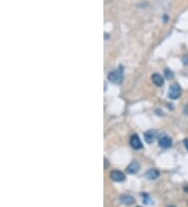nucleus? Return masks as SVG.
Returning a JSON list of instances; mask_svg holds the SVG:
<instances>
[{
	"mask_svg": "<svg viewBox=\"0 0 188 207\" xmlns=\"http://www.w3.org/2000/svg\"><path fill=\"white\" fill-rule=\"evenodd\" d=\"M108 80L113 84H121L124 81V67L119 66L108 73Z\"/></svg>",
	"mask_w": 188,
	"mask_h": 207,
	"instance_id": "nucleus-1",
	"label": "nucleus"
},
{
	"mask_svg": "<svg viewBox=\"0 0 188 207\" xmlns=\"http://www.w3.org/2000/svg\"><path fill=\"white\" fill-rule=\"evenodd\" d=\"M182 94V89L179 84H172L168 90V97L172 100H178Z\"/></svg>",
	"mask_w": 188,
	"mask_h": 207,
	"instance_id": "nucleus-2",
	"label": "nucleus"
},
{
	"mask_svg": "<svg viewBox=\"0 0 188 207\" xmlns=\"http://www.w3.org/2000/svg\"><path fill=\"white\" fill-rule=\"evenodd\" d=\"M110 178L115 182H122L125 180V175L121 172V170H113L112 172L110 173Z\"/></svg>",
	"mask_w": 188,
	"mask_h": 207,
	"instance_id": "nucleus-3",
	"label": "nucleus"
},
{
	"mask_svg": "<svg viewBox=\"0 0 188 207\" xmlns=\"http://www.w3.org/2000/svg\"><path fill=\"white\" fill-rule=\"evenodd\" d=\"M159 146L163 149H169L172 146V139L167 135H163L159 139Z\"/></svg>",
	"mask_w": 188,
	"mask_h": 207,
	"instance_id": "nucleus-4",
	"label": "nucleus"
},
{
	"mask_svg": "<svg viewBox=\"0 0 188 207\" xmlns=\"http://www.w3.org/2000/svg\"><path fill=\"white\" fill-rule=\"evenodd\" d=\"M139 170H140V163L136 160L132 161V162L129 164V167H127V174H131V175H134V174H136V173H138Z\"/></svg>",
	"mask_w": 188,
	"mask_h": 207,
	"instance_id": "nucleus-5",
	"label": "nucleus"
},
{
	"mask_svg": "<svg viewBox=\"0 0 188 207\" xmlns=\"http://www.w3.org/2000/svg\"><path fill=\"white\" fill-rule=\"evenodd\" d=\"M130 143H131L132 148L135 149V150H140V149H142V142L137 134H134V135L131 136Z\"/></svg>",
	"mask_w": 188,
	"mask_h": 207,
	"instance_id": "nucleus-6",
	"label": "nucleus"
},
{
	"mask_svg": "<svg viewBox=\"0 0 188 207\" xmlns=\"http://www.w3.org/2000/svg\"><path fill=\"white\" fill-rule=\"evenodd\" d=\"M156 139V132L153 131V130H148L144 133V140H145L146 143L151 144L155 141Z\"/></svg>",
	"mask_w": 188,
	"mask_h": 207,
	"instance_id": "nucleus-7",
	"label": "nucleus"
},
{
	"mask_svg": "<svg viewBox=\"0 0 188 207\" xmlns=\"http://www.w3.org/2000/svg\"><path fill=\"white\" fill-rule=\"evenodd\" d=\"M151 81H153V83L155 84L157 87H161V86L164 85V79L159 73H154L151 75Z\"/></svg>",
	"mask_w": 188,
	"mask_h": 207,
	"instance_id": "nucleus-8",
	"label": "nucleus"
},
{
	"mask_svg": "<svg viewBox=\"0 0 188 207\" xmlns=\"http://www.w3.org/2000/svg\"><path fill=\"white\" fill-rule=\"evenodd\" d=\"M160 176V173H159L158 170H148V172L145 173V178H148V180H156L159 178Z\"/></svg>",
	"mask_w": 188,
	"mask_h": 207,
	"instance_id": "nucleus-9",
	"label": "nucleus"
},
{
	"mask_svg": "<svg viewBox=\"0 0 188 207\" xmlns=\"http://www.w3.org/2000/svg\"><path fill=\"white\" fill-rule=\"evenodd\" d=\"M120 201H121V203L125 204V205H132V204L135 203V199L132 196H129V195L121 196L120 197Z\"/></svg>",
	"mask_w": 188,
	"mask_h": 207,
	"instance_id": "nucleus-10",
	"label": "nucleus"
},
{
	"mask_svg": "<svg viewBox=\"0 0 188 207\" xmlns=\"http://www.w3.org/2000/svg\"><path fill=\"white\" fill-rule=\"evenodd\" d=\"M164 75L166 79H168V80H172L173 79V76H175V74H173V72L170 70V69H165L164 70Z\"/></svg>",
	"mask_w": 188,
	"mask_h": 207,
	"instance_id": "nucleus-11",
	"label": "nucleus"
},
{
	"mask_svg": "<svg viewBox=\"0 0 188 207\" xmlns=\"http://www.w3.org/2000/svg\"><path fill=\"white\" fill-rule=\"evenodd\" d=\"M183 64L188 65V54H185V56L183 57Z\"/></svg>",
	"mask_w": 188,
	"mask_h": 207,
	"instance_id": "nucleus-12",
	"label": "nucleus"
},
{
	"mask_svg": "<svg viewBox=\"0 0 188 207\" xmlns=\"http://www.w3.org/2000/svg\"><path fill=\"white\" fill-rule=\"evenodd\" d=\"M183 143H184L185 148H186V150L188 151V138H186V139H184V140H183Z\"/></svg>",
	"mask_w": 188,
	"mask_h": 207,
	"instance_id": "nucleus-13",
	"label": "nucleus"
},
{
	"mask_svg": "<svg viewBox=\"0 0 188 207\" xmlns=\"http://www.w3.org/2000/svg\"><path fill=\"white\" fill-rule=\"evenodd\" d=\"M184 114L185 115H188V105L184 108Z\"/></svg>",
	"mask_w": 188,
	"mask_h": 207,
	"instance_id": "nucleus-14",
	"label": "nucleus"
},
{
	"mask_svg": "<svg viewBox=\"0 0 188 207\" xmlns=\"http://www.w3.org/2000/svg\"><path fill=\"white\" fill-rule=\"evenodd\" d=\"M108 167V160H107V158H105V168H107Z\"/></svg>",
	"mask_w": 188,
	"mask_h": 207,
	"instance_id": "nucleus-15",
	"label": "nucleus"
},
{
	"mask_svg": "<svg viewBox=\"0 0 188 207\" xmlns=\"http://www.w3.org/2000/svg\"><path fill=\"white\" fill-rule=\"evenodd\" d=\"M184 191H186V192H188V186H187V187H185V188H184Z\"/></svg>",
	"mask_w": 188,
	"mask_h": 207,
	"instance_id": "nucleus-16",
	"label": "nucleus"
},
{
	"mask_svg": "<svg viewBox=\"0 0 188 207\" xmlns=\"http://www.w3.org/2000/svg\"><path fill=\"white\" fill-rule=\"evenodd\" d=\"M137 207H141V206H137Z\"/></svg>",
	"mask_w": 188,
	"mask_h": 207,
	"instance_id": "nucleus-17",
	"label": "nucleus"
},
{
	"mask_svg": "<svg viewBox=\"0 0 188 207\" xmlns=\"http://www.w3.org/2000/svg\"><path fill=\"white\" fill-rule=\"evenodd\" d=\"M170 207H173V206H170Z\"/></svg>",
	"mask_w": 188,
	"mask_h": 207,
	"instance_id": "nucleus-18",
	"label": "nucleus"
}]
</instances>
